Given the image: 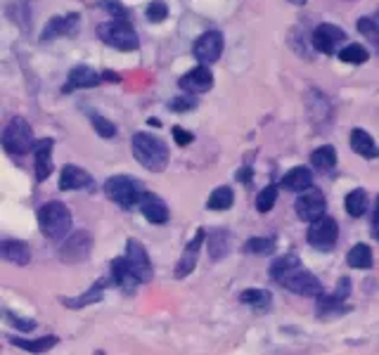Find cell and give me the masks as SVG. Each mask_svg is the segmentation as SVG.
Segmentation results:
<instances>
[{
    "label": "cell",
    "instance_id": "obj_16",
    "mask_svg": "<svg viewBox=\"0 0 379 355\" xmlns=\"http://www.w3.org/2000/svg\"><path fill=\"white\" fill-rule=\"evenodd\" d=\"M109 270H112V280H114V285L123 289V294H133L137 285H142L140 280H137V275L130 270V265H128V260L126 256H121V258H114L112 260V265H109Z\"/></svg>",
    "mask_w": 379,
    "mask_h": 355
},
{
    "label": "cell",
    "instance_id": "obj_15",
    "mask_svg": "<svg viewBox=\"0 0 379 355\" xmlns=\"http://www.w3.org/2000/svg\"><path fill=\"white\" fill-rule=\"evenodd\" d=\"M53 147L55 140L53 137H43V140L36 142L33 147V157H36V180L38 183H46V180L53 176Z\"/></svg>",
    "mask_w": 379,
    "mask_h": 355
},
{
    "label": "cell",
    "instance_id": "obj_22",
    "mask_svg": "<svg viewBox=\"0 0 379 355\" xmlns=\"http://www.w3.org/2000/svg\"><path fill=\"white\" fill-rule=\"evenodd\" d=\"M351 149L355 152V154H360L363 159H377L379 157V147H377L375 137L363 128L351 130Z\"/></svg>",
    "mask_w": 379,
    "mask_h": 355
},
{
    "label": "cell",
    "instance_id": "obj_23",
    "mask_svg": "<svg viewBox=\"0 0 379 355\" xmlns=\"http://www.w3.org/2000/svg\"><path fill=\"white\" fill-rule=\"evenodd\" d=\"M313 185V176L306 166H294L291 171H287L282 176V187L289 192H303Z\"/></svg>",
    "mask_w": 379,
    "mask_h": 355
},
{
    "label": "cell",
    "instance_id": "obj_36",
    "mask_svg": "<svg viewBox=\"0 0 379 355\" xmlns=\"http://www.w3.org/2000/svg\"><path fill=\"white\" fill-rule=\"evenodd\" d=\"M275 201H278V187H275V185L264 187V190L259 192V197H256V211L259 213H268L275 206Z\"/></svg>",
    "mask_w": 379,
    "mask_h": 355
},
{
    "label": "cell",
    "instance_id": "obj_1",
    "mask_svg": "<svg viewBox=\"0 0 379 355\" xmlns=\"http://www.w3.org/2000/svg\"><path fill=\"white\" fill-rule=\"evenodd\" d=\"M130 149H133L135 161L152 173H162L169 166V147L164 140L150 133H135L130 140Z\"/></svg>",
    "mask_w": 379,
    "mask_h": 355
},
{
    "label": "cell",
    "instance_id": "obj_21",
    "mask_svg": "<svg viewBox=\"0 0 379 355\" xmlns=\"http://www.w3.org/2000/svg\"><path fill=\"white\" fill-rule=\"evenodd\" d=\"M0 256H3L7 263L26 265L28 260H31V249H28V244L21 242V239H3V242H0Z\"/></svg>",
    "mask_w": 379,
    "mask_h": 355
},
{
    "label": "cell",
    "instance_id": "obj_37",
    "mask_svg": "<svg viewBox=\"0 0 379 355\" xmlns=\"http://www.w3.org/2000/svg\"><path fill=\"white\" fill-rule=\"evenodd\" d=\"M355 26H358V31L365 36V38L373 43L375 48H379V26L375 19H368V17H360L355 21Z\"/></svg>",
    "mask_w": 379,
    "mask_h": 355
},
{
    "label": "cell",
    "instance_id": "obj_17",
    "mask_svg": "<svg viewBox=\"0 0 379 355\" xmlns=\"http://www.w3.org/2000/svg\"><path fill=\"white\" fill-rule=\"evenodd\" d=\"M88 187H93V178L88 171H83L81 166H74V164L62 166V171H60V190L62 192L88 190Z\"/></svg>",
    "mask_w": 379,
    "mask_h": 355
},
{
    "label": "cell",
    "instance_id": "obj_44",
    "mask_svg": "<svg viewBox=\"0 0 379 355\" xmlns=\"http://www.w3.org/2000/svg\"><path fill=\"white\" fill-rule=\"evenodd\" d=\"M348 292H351V280H348V277L339 280V282H337V292H334V294L341 296V299H346Z\"/></svg>",
    "mask_w": 379,
    "mask_h": 355
},
{
    "label": "cell",
    "instance_id": "obj_8",
    "mask_svg": "<svg viewBox=\"0 0 379 355\" xmlns=\"http://www.w3.org/2000/svg\"><path fill=\"white\" fill-rule=\"evenodd\" d=\"M93 251V237L88 230H76V233H71L67 239H64L62 249H60V260L64 263L74 265V263H83V260H88Z\"/></svg>",
    "mask_w": 379,
    "mask_h": 355
},
{
    "label": "cell",
    "instance_id": "obj_48",
    "mask_svg": "<svg viewBox=\"0 0 379 355\" xmlns=\"http://www.w3.org/2000/svg\"><path fill=\"white\" fill-rule=\"evenodd\" d=\"M375 21H377V26H379V12L375 14Z\"/></svg>",
    "mask_w": 379,
    "mask_h": 355
},
{
    "label": "cell",
    "instance_id": "obj_25",
    "mask_svg": "<svg viewBox=\"0 0 379 355\" xmlns=\"http://www.w3.org/2000/svg\"><path fill=\"white\" fill-rule=\"evenodd\" d=\"M368 206H370V199H368L365 190H351L346 194V213L351 216V218H360V216H365Z\"/></svg>",
    "mask_w": 379,
    "mask_h": 355
},
{
    "label": "cell",
    "instance_id": "obj_32",
    "mask_svg": "<svg viewBox=\"0 0 379 355\" xmlns=\"http://www.w3.org/2000/svg\"><path fill=\"white\" fill-rule=\"evenodd\" d=\"M368 57H370L368 48L358 46V43H348V46L339 50V60L346 64H365Z\"/></svg>",
    "mask_w": 379,
    "mask_h": 355
},
{
    "label": "cell",
    "instance_id": "obj_39",
    "mask_svg": "<svg viewBox=\"0 0 379 355\" xmlns=\"http://www.w3.org/2000/svg\"><path fill=\"white\" fill-rule=\"evenodd\" d=\"M90 123H93V128L98 130V135L105 137V140H112V137L116 135V126H114V123L107 121L105 117H100V114H93Z\"/></svg>",
    "mask_w": 379,
    "mask_h": 355
},
{
    "label": "cell",
    "instance_id": "obj_29",
    "mask_svg": "<svg viewBox=\"0 0 379 355\" xmlns=\"http://www.w3.org/2000/svg\"><path fill=\"white\" fill-rule=\"evenodd\" d=\"M105 287H107V282L100 280L98 285L90 287V292H85L83 296H78V299H64V306H69L71 310H78V308H83V306H90V303H95V301L102 299V294H105Z\"/></svg>",
    "mask_w": 379,
    "mask_h": 355
},
{
    "label": "cell",
    "instance_id": "obj_41",
    "mask_svg": "<svg viewBox=\"0 0 379 355\" xmlns=\"http://www.w3.org/2000/svg\"><path fill=\"white\" fill-rule=\"evenodd\" d=\"M194 107H197V100L192 97H176L169 102V110L173 112H190V110H194Z\"/></svg>",
    "mask_w": 379,
    "mask_h": 355
},
{
    "label": "cell",
    "instance_id": "obj_33",
    "mask_svg": "<svg viewBox=\"0 0 379 355\" xmlns=\"http://www.w3.org/2000/svg\"><path fill=\"white\" fill-rule=\"evenodd\" d=\"M296 265H301V260H298L296 253H284V256H280L271 265V277L275 282H280V277H284V275H287L289 270H294Z\"/></svg>",
    "mask_w": 379,
    "mask_h": 355
},
{
    "label": "cell",
    "instance_id": "obj_18",
    "mask_svg": "<svg viewBox=\"0 0 379 355\" xmlns=\"http://www.w3.org/2000/svg\"><path fill=\"white\" fill-rule=\"evenodd\" d=\"M140 211H142L145 218H147L150 223H155V226H164V223L169 221V206H166L164 199L157 197L155 192H145L142 194Z\"/></svg>",
    "mask_w": 379,
    "mask_h": 355
},
{
    "label": "cell",
    "instance_id": "obj_38",
    "mask_svg": "<svg viewBox=\"0 0 379 355\" xmlns=\"http://www.w3.org/2000/svg\"><path fill=\"white\" fill-rule=\"evenodd\" d=\"M145 17H147L152 24H159V21H164L169 17V7H166L164 0H152L147 5V10H145Z\"/></svg>",
    "mask_w": 379,
    "mask_h": 355
},
{
    "label": "cell",
    "instance_id": "obj_35",
    "mask_svg": "<svg viewBox=\"0 0 379 355\" xmlns=\"http://www.w3.org/2000/svg\"><path fill=\"white\" fill-rule=\"evenodd\" d=\"M10 341L17 346V349H24L28 353H43V351H50L53 346L57 344L55 337H43L38 341H26V339H17V337H10Z\"/></svg>",
    "mask_w": 379,
    "mask_h": 355
},
{
    "label": "cell",
    "instance_id": "obj_4",
    "mask_svg": "<svg viewBox=\"0 0 379 355\" xmlns=\"http://www.w3.org/2000/svg\"><path fill=\"white\" fill-rule=\"evenodd\" d=\"M3 147H5L7 154H14V157L26 154V152H31L36 147L33 130L21 117H14L5 126V130H3Z\"/></svg>",
    "mask_w": 379,
    "mask_h": 355
},
{
    "label": "cell",
    "instance_id": "obj_20",
    "mask_svg": "<svg viewBox=\"0 0 379 355\" xmlns=\"http://www.w3.org/2000/svg\"><path fill=\"white\" fill-rule=\"evenodd\" d=\"M78 31V14H64V17H55L46 24V31L41 33V41L60 38V36H71Z\"/></svg>",
    "mask_w": 379,
    "mask_h": 355
},
{
    "label": "cell",
    "instance_id": "obj_3",
    "mask_svg": "<svg viewBox=\"0 0 379 355\" xmlns=\"http://www.w3.org/2000/svg\"><path fill=\"white\" fill-rule=\"evenodd\" d=\"M98 36L102 43H107L109 48L121 50V53H130V50H137V33L133 24H128L126 19H112L105 21V24L98 26Z\"/></svg>",
    "mask_w": 379,
    "mask_h": 355
},
{
    "label": "cell",
    "instance_id": "obj_10",
    "mask_svg": "<svg viewBox=\"0 0 379 355\" xmlns=\"http://www.w3.org/2000/svg\"><path fill=\"white\" fill-rule=\"evenodd\" d=\"M311 43L318 53L323 55H334L341 50V43H346V31L334 24H320L311 36Z\"/></svg>",
    "mask_w": 379,
    "mask_h": 355
},
{
    "label": "cell",
    "instance_id": "obj_31",
    "mask_svg": "<svg viewBox=\"0 0 379 355\" xmlns=\"http://www.w3.org/2000/svg\"><path fill=\"white\" fill-rule=\"evenodd\" d=\"M346 306H344V299L337 294H320L318 296V315L320 317H327V315H337L341 313Z\"/></svg>",
    "mask_w": 379,
    "mask_h": 355
},
{
    "label": "cell",
    "instance_id": "obj_42",
    "mask_svg": "<svg viewBox=\"0 0 379 355\" xmlns=\"http://www.w3.org/2000/svg\"><path fill=\"white\" fill-rule=\"evenodd\" d=\"M173 137H176V142L180 144V147H185V144H190L194 140V135L190 133V130L180 128V126H173Z\"/></svg>",
    "mask_w": 379,
    "mask_h": 355
},
{
    "label": "cell",
    "instance_id": "obj_43",
    "mask_svg": "<svg viewBox=\"0 0 379 355\" xmlns=\"http://www.w3.org/2000/svg\"><path fill=\"white\" fill-rule=\"evenodd\" d=\"M100 7L109 10L116 19H126L128 17V10H126V7H121V3H100Z\"/></svg>",
    "mask_w": 379,
    "mask_h": 355
},
{
    "label": "cell",
    "instance_id": "obj_24",
    "mask_svg": "<svg viewBox=\"0 0 379 355\" xmlns=\"http://www.w3.org/2000/svg\"><path fill=\"white\" fill-rule=\"evenodd\" d=\"M311 164L323 173L332 171L334 166H337V149H334L332 144H323V147H318L311 154Z\"/></svg>",
    "mask_w": 379,
    "mask_h": 355
},
{
    "label": "cell",
    "instance_id": "obj_12",
    "mask_svg": "<svg viewBox=\"0 0 379 355\" xmlns=\"http://www.w3.org/2000/svg\"><path fill=\"white\" fill-rule=\"evenodd\" d=\"M126 260H128L130 270L137 275V280H140L142 285L152 282V263H150V256H147L145 246L137 242V239H128V242H126Z\"/></svg>",
    "mask_w": 379,
    "mask_h": 355
},
{
    "label": "cell",
    "instance_id": "obj_7",
    "mask_svg": "<svg viewBox=\"0 0 379 355\" xmlns=\"http://www.w3.org/2000/svg\"><path fill=\"white\" fill-rule=\"evenodd\" d=\"M339 239V226L330 216H320L308 228V244L318 251H332Z\"/></svg>",
    "mask_w": 379,
    "mask_h": 355
},
{
    "label": "cell",
    "instance_id": "obj_11",
    "mask_svg": "<svg viewBox=\"0 0 379 355\" xmlns=\"http://www.w3.org/2000/svg\"><path fill=\"white\" fill-rule=\"evenodd\" d=\"M192 53L197 57V62L202 64H214L218 62V57L223 55V36L218 31H207L194 41Z\"/></svg>",
    "mask_w": 379,
    "mask_h": 355
},
{
    "label": "cell",
    "instance_id": "obj_28",
    "mask_svg": "<svg viewBox=\"0 0 379 355\" xmlns=\"http://www.w3.org/2000/svg\"><path fill=\"white\" fill-rule=\"evenodd\" d=\"M232 204H235V192H232L230 187H216V190L209 194L207 208H211V211H228Z\"/></svg>",
    "mask_w": 379,
    "mask_h": 355
},
{
    "label": "cell",
    "instance_id": "obj_5",
    "mask_svg": "<svg viewBox=\"0 0 379 355\" xmlns=\"http://www.w3.org/2000/svg\"><path fill=\"white\" fill-rule=\"evenodd\" d=\"M105 194L121 208H133L140 204L145 192L137 180L128 178V176H114L105 183Z\"/></svg>",
    "mask_w": 379,
    "mask_h": 355
},
{
    "label": "cell",
    "instance_id": "obj_46",
    "mask_svg": "<svg viewBox=\"0 0 379 355\" xmlns=\"http://www.w3.org/2000/svg\"><path fill=\"white\" fill-rule=\"evenodd\" d=\"M373 228H375V237H379V199H377V211H375V221H373Z\"/></svg>",
    "mask_w": 379,
    "mask_h": 355
},
{
    "label": "cell",
    "instance_id": "obj_19",
    "mask_svg": "<svg viewBox=\"0 0 379 355\" xmlns=\"http://www.w3.org/2000/svg\"><path fill=\"white\" fill-rule=\"evenodd\" d=\"M102 76L100 71H95L90 67H76L69 71V78H67V85H64V92H71V90H81V88H95V85L102 83Z\"/></svg>",
    "mask_w": 379,
    "mask_h": 355
},
{
    "label": "cell",
    "instance_id": "obj_14",
    "mask_svg": "<svg viewBox=\"0 0 379 355\" xmlns=\"http://www.w3.org/2000/svg\"><path fill=\"white\" fill-rule=\"evenodd\" d=\"M204 239H207V230H202V228H199V230H197V235L187 242L185 251H183V256H180L178 265H176V277H178V280L187 277V275L194 270V265H197V258H199V251H202Z\"/></svg>",
    "mask_w": 379,
    "mask_h": 355
},
{
    "label": "cell",
    "instance_id": "obj_34",
    "mask_svg": "<svg viewBox=\"0 0 379 355\" xmlns=\"http://www.w3.org/2000/svg\"><path fill=\"white\" fill-rule=\"evenodd\" d=\"M244 251L251 256H268L275 251V239L273 237H251L244 242Z\"/></svg>",
    "mask_w": 379,
    "mask_h": 355
},
{
    "label": "cell",
    "instance_id": "obj_13",
    "mask_svg": "<svg viewBox=\"0 0 379 355\" xmlns=\"http://www.w3.org/2000/svg\"><path fill=\"white\" fill-rule=\"evenodd\" d=\"M178 85L190 95H197V92H207L214 88V74H211L209 64H202V67H194L192 71H187L185 76H180Z\"/></svg>",
    "mask_w": 379,
    "mask_h": 355
},
{
    "label": "cell",
    "instance_id": "obj_2",
    "mask_svg": "<svg viewBox=\"0 0 379 355\" xmlns=\"http://www.w3.org/2000/svg\"><path fill=\"white\" fill-rule=\"evenodd\" d=\"M38 226L41 233L53 242L67 239L71 233V213L62 201H48L38 208Z\"/></svg>",
    "mask_w": 379,
    "mask_h": 355
},
{
    "label": "cell",
    "instance_id": "obj_45",
    "mask_svg": "<svg viewBox=\"0 0 379 355\" xmlns=\"http://www.w3.org/2000/svg\"><path fill=\"white\" fill-rule=\"evenodd\" d=\"M239 183H246V185H249L251 183V169H246V171H239Z\"/></svg>",
    "mask_w": 379,
    "mask_h": 355
},
{
    "label": "cell",
    "instance_id": "obj_40",
    "mask_svg": "<svg viewBox=\"0 0 379 355\" xmlns=\"http://www.w3.org/2000/svg\"><path fill=\"white\" fill-rule=\"evenodd\" d=\"M5 320L10 322V324H14V329H21V332H31L36 327L33 320H24V317H17L14 313H10V310L5 313Z\"/></svg>",
    "mask_w": 379,
    "mask_h": 355
},
{
    "label": "cell",
    "instance_id": "obj_27",
    "mask_svg": "<svg viewBox=\"0 0 379 355\" xmlns=\"http://www.w3.org/2000/svg\"><path fill=\"white\" fill-rule=\"evenodd\" d=\"M209 253L214 260H221L225 253H230V235L225 230H211L209 233Z\"/></svg>",
    "mask_w": 379,
    "mask_h": 355
},
{
    "label": "cell",
    "instance_id": "obj_26",
    "mask_svg": "<svg viewBox=\"0 0 379 355\" xmlns=\"http://www.w3.org/2000/svg\"><path fill=\"white\" fill-rule=\"evenodd\" d=\"M239 301L244 303V306L249 308H256V310H268L273 303V296L271 292H266V289H246V292L239 294Z\"/></svg>",
    "mask_w": 379,
    "mask_h": 355
},
{
    "label": "cell",
    "instance_id": "obj_47",
    "mask_svg": "<svg viewBox=\"0 0 379 355\" xmlns=\"http://www.w3.org/2000/svg\"><path fill=\"white\" fill-rule=\"evenodd\" d=\"M287 3H291V5H306V3H308V0H287Z\"/></svg>",
    "mask_w": 379,
    "mask_h": 355
},
{
    "label": "cell",
    "instance_id": "obj_9",
    "mask_svg": "<svg viewBox=\"0 0 379 355\" xmlns=\"http://www.w3.org/2000/svg\"><path fill=\"white\" fill-rule=\"evenodd\" d=\"M294 211L298 216V221H306V223H313L318 221L320 216H325L327 211V199L325 194L320 190H303L301 194L296 197L294 201Z\"/></svg>",
    "mask_w": 379,
    "mask_h": 355
},
{
    "label": "cell",
    "instance_id": "obj_30",
    "mask_svg": "<svg viewBox=\"0 0 379 355\" xmlns=\"http://www.w3.org/2000/svg\"><path fill=\"white\" fill-rule=\"evenodd\" d=\"M348 265L351 267H358V270H365V267L373 265V249H370L368 244H355L351 251H348Z\"/></svg>",
    "mask_w": 379,
    "mask_h": 355
},
{
    "label": "cell",
    "instance_id": "obj_6",
    "mask_svg": "<svg viewBox=\"0 0 379 355\" xmlns=\"http://www.w3.org/2000/svg\"><path fill=\"white\" fill-rule=\"evenodd\" d=\"M278 285L289 289V292L296 294V296H320L323 294V285H320V280L301 265H296L294 270H289L284 277H280Z\"/></svg>",
    "mask_w": 379,
    "mask_h": 355
}]
</instances>
